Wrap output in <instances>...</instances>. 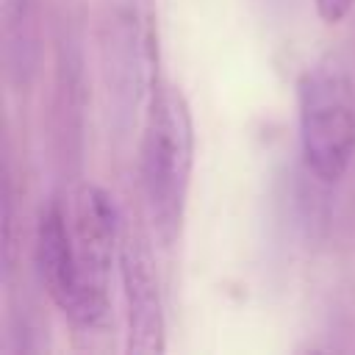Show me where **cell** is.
I'll use <instances>...</instances> for the list:
<instances>
[{
	"mask_svg": "<svg viewBox=\"0 0 355 355\" xmlns=\"http://www.w3.org/2000/svg\"><path fill=\"white\" fill-rule=\"evenodd\" d=\"M116 266H119L125 322H128L125 349L130 355L164 352L166 349V316H164V297H161L155 255H153L150 239L133 225H122Z\"/></svg>",
	"mask_w": 355,
	"mask_h": 355,
	"instance_id": "5",
	"label": "cell"
},
{
	"mask_svg": "<svg viewBox=\"0 0 355 355\" xmlns=\"http://www.w3.org/2000/svg\"><path fill=\"white\" fill-rule=\"evenodd\" d=\"M100 55L108 100L119 119H130L158 83L155 0H105Z\"/></svg>",
	"mask_w": 355,
	"mask_h": 355,
	"instance_id": "4",
	"label": "cell"
},
{
	"mask_svg": "<svg viewBox=\"0 0 355 355\" xmlns=\"http://www.w3.org/2000/svg\"><path fill=\"white\" fill-rule=\"evenodd\" d=\"M194 169V119L186 94L158 80L144 114L139 178L147 222L161 247H172L183 230Z\"/></svg>",
	"mask_w": 355,
	"mask_h": 355,
	"instance_id": "1",
	"label": "cell"
},
{
	"mask_svg": "<svg viewBox=\"0 0 355 355\" xmlns=\"http://www.w3.org/2000/svg\"><path fill=\"white\" fill-rule=\"evenodd\" d=\"M313 6H316V14L324 25H338L349 17L355 0H313Z\"/></svg>",
	"mask_w": 355,
	"mask_h": 355,
	"instance_id": "8",
	"label": "cell"
},
{
	"mask_svg": "<svg viewBox=\"0 0 355 355\" xmlns=\"http://www.w3.org/2000/svg\"><path fill=\"white\" fill-rule=\"evenodd\" d=\"M33 255H36V272H39L42 288L47 291L53 305L69 322H75L80 297H78V275H75V263H72L61 197H50V202L39 211Z\"/></svg>",
	"mask_w": 355,
	"mask_h": 355,
	"instance_id": "6",
	"label": "cell"
},
{
	"mask_svg": "<svg viewBox=\"0 0 355 355\" xmlns=\"http://www.w3.org/2000/svg\"><path fill=\"white\" fill-rule=\"evenodd\" d=\"M297 119L305 169L322 183H338L355 155V86L338 53H324L302 72Z\"/></svg>",
	"mask_w": 355,
	"mask_h": 355,
	"instance_id": "2",
	"label": "cell"
},
{
	"mask_svg": "<svg viewBox=\"0 0 355 355\" xmlns=\"http://www.w3.org/2000/svg\"><path fill=\"white\" fill-rule=\"evenodd\" d=\"M0 17H3V31H6V55L19 47L25 67H31L25 47H31V0H0Z\"/></svg>",
	"mask_w": 355,
	"mask_h": 355,
	"instance_id": "7",
	"label": "cell"
},
{
	"mask_svg": "<svg viewBox=\"0 0 355 355\" xmlns=\"http://www.w3.org/2000/svg\"><path fill=\"white\" fill-rule=\"evenodd\" d=\"M64 200L72 263L78 275V330H97L111 311V266L119 255L122 216L114 197L97 183H78Z\"/></svg>",
	"mask_w": 355,
	"mask_h": 355,
	"instance_id": "3",
	"label": "cell"
}]
</instances>
